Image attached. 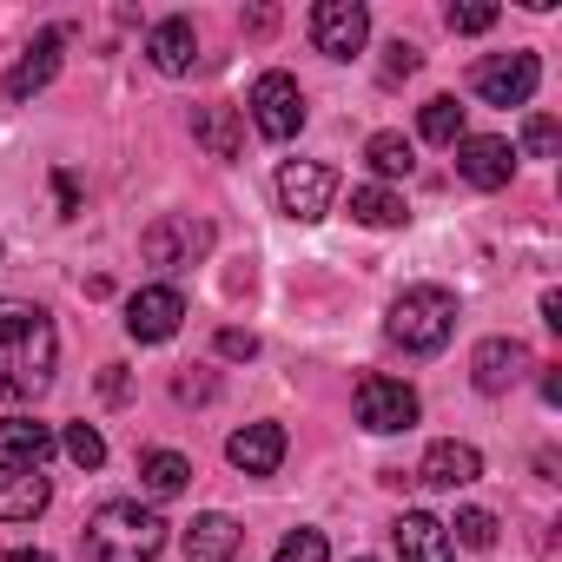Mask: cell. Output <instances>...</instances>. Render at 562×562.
I'll return each instance as SVG.
<instances>
[{"label": "cell", "mask_w": 562, "mask_h": 562, "mask_svg": "<svg viewBox=\"0 0 562 562\" xmlns=\"http://www.w3.org/2000/svg\"><path fill=\"white\" fill-rule=\"evenodd\" d=\"M225 457L245 476H271L278 463H285V424H245V430H232L225 437Z\"/></svg>", "instance_id": "obj_13"}, {"label": "cell", "mask_w": 562, "mask_h": 562, "mask_svg": "<svg viewBox=\"0 0 562 562\" xmlns=\"http://www.w3.org/2000/svg\"><path fill=\"white\" fill-rule=\"evenodd\" d=\"M146 54H153L159 74H192V60H199V34H192V21H186V14L159 21V27L146 34Z\"/></svg>", "instance_id": "obj_20"}, {"label": "cell", "mask_w": 562, "mask_h": 562, "mask_svg": "<svg viewBox=\"0 0 562 562\" xmlns=\"http://www.w3.org/2000/svg\"><path fill=\"white\" fill-rule=\"evenodd\" d=\"M417 74V47L411 41H391L384 47V80H411Z\"/></svg>", "instance_id": "obj_31"}, {"label": "cell", "mask_w": 562, "mask_h": 562, "mask_svg": "<svg viewBox=\"0 0 562 562\" xmlns=\"http://www.w3.org/2000/svg\"><path fill=\"white\" fill-rule=\"evenodd\" d=\"M391 536H397V555H404V562H457L450 522H437V516H424V509H404V516L391 522Z\"/></svg>", "instance_id": "obj_15"}, {"label": "cell", "mask_w": 562, "mask_h": 562, "mask_svg": "<svg viewBox=\"0 0 562 562\" xmlns=\"http://www.w3.org/2000/svg\"><path fill=\"white\" fill-rule=\"evenodd\" d=\"M179 318H186V299H179L172 285H146V292L126 299V331H133L139 345H166V338L179 331Z\"/></svg>", "instance_id": "obj_11"}, {"label": "cell", "mask_w": 562, "mask_h": 562, "mask_svg": "<svg viewBox=\"0 0 562 562\" xmlns=\"http://www.w3.org/2000/svg\"><path fill=\"white\" fill-rule=\"evenodd\" d=\"M60 443H67V457H74L80 470H100V463H106V437H100L93 424H67Z\"/></svg>", "instance_id": "obj_27"}, {"label": "cell", "mask_w": 562, "mask_h": 562, "mask_svg": "<svg viewBox=\"0 0 562 562\" xmlns=\"http://www.w3.org/2000/svg\"><path fill=\"white\" fill-rule=\"evenodd\" d=\"M522 378H529V345H522V338H483V345H476L470 384H476L483 397H496V391H509V384H522Z\"/></svg>", "instance_id": "obj_12"}, {"label": "cell", "mask_w": 562, "mask_h": 562, "mask_svg": "<svg viewBox=\"0 0 562 562\" xmlns=\"http://www.w3.org/2000/svg\"><path fill=\"white\" fill-rule=\"evenodd\" d=\"M192 139H199L212 159H238V146H245L232 106H192Z\"/></svg>", "instance_id": "obj_21"}, {"label": "cell", "mask_w": 562, "mask_h": 562, "mask_svg": "<svg viewBox=\"0 0 562 562\" xmlns=\"http://www.w3.org/2000/svg\"><path fill=\"white\" fill-rule=\"evenodd\" d=\"M542 325H555V331H562V299H555V292H542Z\"/></svg>", "instance_id": "obj_36"}, {"label": "cell", "mask_w": 562, "mask_h": 562, "mask_svg": "<svg viewBox=\"0 0 562 562\" xmlns=\"http://www.w3.org/2000/svg\"><path fill=\"white\" fill-rule=\"evenodd\" d=\"M212 391H218L212 378H179V384H172V397H179V404H205Z\"/></svg>", "instance_id": "obj_34"}, {"label": "cell", "mask_w": 562, "mask_h": 562, "mask_svg": "<svg viewBox=\"0 0 562 562\" xmlns=\"http://www.w3.org/2000/svg\"><path fill=\"white\" fill-rule=\"evenodd\" d=\"M54 358H60L54 318L27 299H0V397L34 404L54 384Z\"/></svg>", "instance_id": "obj_1"}, {"label": "cell", "mask_w": 562, "mask_h": 562, "mask_svg": "<svg viewBox=\"0 0 562 562\" xmlns=\"http://www.w3.org/2000/svg\"><path fill=\"white\" fill-rule=\"evenodd\" d=\"M364 159H371V172H378V179H404V172L417 166V153H411V139H404V133H371Z\"/></svg>", "instance_id": "obj_25"}, {"label": "cell", "mask_w": 562, "mask_h": 562, "mask_svg": "<svg viewBox=\"0 0 562 562\" xmlns=\"http://www.w3.org/2000/svg\"><path fill=\"white\" fill-rule=\"evenodd\" d=\"M166 549V522L146 503H100L87 516V555L93 562H153Z\"/></svg>", "instance_id": "obj_2"}, {"label": "cell", "mask_w": 562, "mask_h": 562, "mask_svg": "<svg viewBox=\"0 0 562 562\" xmlns=\"http://www.w3.org/2000/svg\"><path fill=\"white\" fill-rule=\"evenodd\" d=\"M271 562H331V542H325L318 529H292L285 542L271 549Z\"/></svg>", "instance_id": "obj_26"}, {"label": "cell", "mask_w": 562, "mask_h": 562, "mask_svg": "<svg viewBox=\"0 0 562 562\" xmlns=\"http://www.w3.org/2000/svg\"><path fill=\"white\" fill-rule=\"evenodd\" d=\"M245 106H251V126H258L265 139H292V133L305 126V93H299L292 74H258Z\"/></svg>", "instance_id": "obj_5"}, {"label": "cell", "mask_w": 562, "mask_h": 562, "mask_svg": "<svg viewBox=\"0 0 562 562\" xmlns=\"http://www.w3.org/2000/svg\"><path fill=\"white\" fill-rule=\"evenodd\" d=\"M331 199H338V172L331 166H318V159H285L278 166V205H285L299 225L325 218Z\"/></svg>", "instance_id": "obj_4"}, {"label": "cell", "mask_w": 562, "mask_h": 562, "mask_svg": "<svg viewBox=\"0 0 562 562\" xmlns=\"http://www.w3.org/2000/svg\"><path fill=\"white\" fill-rule=\"evenodd\" d=\"M351 218H358V225L391 232V225H404L411 212H404V199H397L391 186H358V192H351Z\"/></svg>", "instance_id": "obj_22"}, {"label": "cell", "mask_w": 562, "mask_h": 562, "mask_svg": "<svg viewBox=\"0 0 562 562\" xmlns=\"http://www.w3.org/2000/svg\"><path fill=\"white\" fill-rule=\"evenodd\" d=\"M139 251H146V265H192V258H205L212 251V225L205 218H159V225H146V238H139Z\"/></svg>", "instance_id": "obj_9"}, {"label": "cell", "mask_w": 562, "mask_h": 562, "mask_svg": "<svg viewBox=\"0 0 562 562\" xmlns=\"http://www.w3.org/2000/svg\"><path fill=\"white\" fill-rule=\"evenodd\" d=\"M457 542H463V549H490V542H496V516H490V509H463V516H457Z\"/></svg>", "instance_id": "obj_28"}, {"label": "cell", "mask_w": 562, "mask_h": 562, "mask_svg": "<svg viewBox=\"0 0 562 562\" xmlns=\"http://www.w3.org/2000/svg\"><path fill=\"white\" fill-rule=\"evenodd\" d=\"M218 358H258V338L251 331H218Z\"/></svg>", "instance_id": "obj_32"}, {"label": "cell", "mask_w": 562, "mask_h": 562, "mask_svg": "<svg viewBox=\"0 0 562 562\" xmlns=\"http://www.w3.org/2000/svg\"><path fill=\"white\" fill-rule=\"evenodd\" d=\"M536 80H542L536 54H496V60H483V67L470 74V87H476L490 106H529Z\"/></svg>", "instance_id": "obj_8"}, {"label": "cell", "mask_w": 562, "mask_h": 562, "mask_svg": "<svg viewBox=\"0 0 562 562\" xmlns=\"http://www.w3.org/2000/svg\"><path fill=\"white\" fill-rule=\"evenodd\" d=\"M358 424L371 430V437H397V430H411L417 424V391L411 384H397V378H364L358 384Z\"/></svg>", "instance_id": "obj_6"}, {"label": "cell", "mask_w": 562, "mask_h": 562, "mask_svg": "<svg viewBox=\"0 0 562 562\" xmlns=\"http://www.w3.org/2000/svg\"><path fill=\"white\" fill-rule=\"evenodd\" d=\"M0 562H54V555H47V549H8Z\"/></svg>", "instance_id": "obj_37"}, {"label": "cell", "mask_w": 562, "mask_h": 562, "mask_svg": "<svg viewBox=\"0 0 562 562\" xmlns=\"http://www.w3.org/2000/svg\"><path fill=\"white\" fill-rule=\"evenodd\" d=\"M358 562H371V555H358Z\"/></svg>", "instance_id": "obj_38"}, {"label": "cell", "mask_w": 562, "mask_h": 562, "mask_svg": "<svg viewBox=\"0 0 562 562\" xmlns=\"http://www.w3.org/2000/svg\"><path fill=\"white\" fill-rule=\"evenodd\" d=\"M312 41H318V54H331V60L364 54V41H371L364 0H318V8H312Z\"/></svg>", "instance_id": "obj_7"}, {"label": "cell", "mask_w": 562, "mask_h": 562, "mask_svg": "<svg viewBox=\"0 0 562 562\" xmlns=\"http://www.w3.org/2000/svg\"><path fill=\"white\" fill-rule=\"evenodd\" d=\"M476 476H483V457H476V443H457V437L430 443L424 450V470H417V483H430V490H463Z\"/></svg>", "instance_id": "obj_17"}, {"label": "cell", "mask_w": 562, "mask_h": 562, "mask_svg": "<svg viewBox=\"0 0 562 562\" xmlns=\"http://www.w3.org/2000/svg\"><path fill=\"white\" fill-rule=\"evenodd\" d=\"M238 542H245V529H238L225 509H205V516H192V529H186V562H232Z\"/></svg>", "instance_id": "obj_18"}, {"label": "cell", "mask_w": 562, "mask_h": 562, "mask_svg": "<svg viewBox=\"0 0 562 562\" xmlns=\"http://www.w3.org/2000/svg\"><path fill=\"white\" fill-rule=\"evenodd\" d=\"M139 483H146L153 496H179V490L192 483V463H186L179 450H146V457H139Z\"/></svg>", "instance_id": "obj_23"}, {"label": "cell", "mask_w": 562, "mask_h": 562, "mask_svg": "<svg viewBox=\"0 0 562 562\" xmlns=\"http://www.w3.org/2000/svg\"><path fill=\"white\" fill-rule=\"evenodd\" d=\"M417 126H424V139H430V146H457V139H463V106H457L450 93H437V100H424Z\"/></svg>", "instance_id": "obj_24"}, {"label": "cell", "mask_w": 562, "mask_h": 562, "mask_svg": "<svg viewBox=\"0 0 562 562\" xmlns=\"http://www.w3.org/2000/svg\"><path fill=\"white\" fill-rule=\"evenodd\" d=\"M54 457V430L41 417H0V463H27L41 470Z\"/></svg>", "instance_id": "obj_19"}, {"label": "cell", "mask_w": 562, "mask_h": 562, "mask_svg": "<svg viewBox=\"0 0 562 562\" xmlns=\"http://www.w3.org/2000/svg\"><path fill=\"white\" fill-rule=\"evenodd\" d=\"M54 192H60V218H80V186H74V172H54Z\"/></svg>", "instance_id": "obj_33"}, {"label": "cell", "mask_w": 562, "mask_h": 562, "mask_svg": "<svg viewBox=\"0 0 562 562\" xmlns=\"http://www.w3.org/2000/svg\"><path fill=\"white\" fill-rule=\"evenodd\" d=\"M60 47H67V34H60V27L34 34V47L8 67V100H34L41 87H54V74H60Z\"/></svg>", "instance_id": "obj_14"}, {"label": "cell", "mask_w": 562, "mask_h": 562, "mask_svg": "<svg viewBox=\"0 0 562 562\" xmlns=\"http://www.w3.org/2000/svg\"><path fill=\"white\" fill-rule=\"evenodd\" d=\"M384 331H391V345H404V351L430 358V351H443V345H450V331H457V299H450L443 285H411V292L391 305Z\"/></svg>", "instance_id": "obj_3"}, {"label": "cell", "mask_w": 562, "mask_h": 562, "mask_svg": "<svg viewBox=\"0 0 562 562\" xmlns=\"http://www.w3.org/2000/svg\"><path fill=\"white\" fill-rule=\"evenodd\" d=\"M522 153H529V159H549V153H555V120H549V113H536V120L522 126Z\"/></svg>", "instance_id": "obj_30"}, {"label": "cell", "mask_w": 562, "mask_h": 562, "mask_svg": "<svg viewBox=\"0 0 562 562\" xmlns=\"http://www.w3.org/2000/svg\"><path fill=\"white\" fill-rule=\"evenodd\" d=\"M443 21H450V34H483V27H496V8L490 0H463V8H450Z\"/></svg>", "instance_id": "obj_29"}, {"label": "cell", "mask_w": 562, "mask_h": 562, "mask_svg": "<svg viewBox=\"0 0 562 562\" xmlns=\"http://www.w3.org/2000/svg\"><path fill=\"white\" fill-rule=\"evenodd\" d=\"M100 391H106V397L120 404V397H126V364H106V378H100Z\"/></svg>", "instance_id": "obj_35"}, {"label": "cell", "mask_w": 562, "mask_h": 562, "mask_svg": "<svg viewBox=\"0 0 562 562\" xmlns=\"http://www.w3.org/2000/svg\"><path fill=\"white\" fill-rule=\"evenodd\" d=\"M47 503H54V490H47L41 470H27V463H0V522H34Z\"/></svg>", "instance_id": "obj_16"}, {"label": "cell", "mask_w": 562, "mask_h": 562, "mask_svg": "<svg viewBox=\"0 0 562 562\" xmlns=\"http://www.w3.org/2000/svg\"><path fill=\"white\" fill-rule=\"evenodd\" d=\"M509 172H516V153H509V139H490V133H463L457 139V179L463 186H476V192H496V186H509Z\"/></svg>", "instance_id": "obj_10"}]
</instances>
